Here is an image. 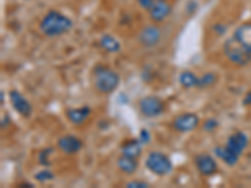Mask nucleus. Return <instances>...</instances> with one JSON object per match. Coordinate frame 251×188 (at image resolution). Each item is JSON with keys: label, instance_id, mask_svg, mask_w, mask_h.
<instances>
[{"label": "nucleus", "instance_id": "obj_27", "mask_svg": "<svg viewBox=\"0 0 251 188\" xmlns=\"http://www.w3.org/2000/svg\"><path fill=\"white\" fill-rule=\"evenodd\" d=\"M1 103H4V92H1Z\"/></svg>", "mask_w": 251, "mask_h": 188}, {"label": "nucleus", "instance_id": "obj_15", "mask_svg": "<svg viewBox=\"0 0 251 188\" xmlns=\"http://www.w3.org/2000/svg\"><path fill=\"white\" fill-rule=\"evenodd\" d=\"M89 113H91L89 107H83V108L69 109V111H67V117H68V119L73 124H82L88 118Z\"/></svg>", "mask_w": 251, "mask_h": 188}, {"label": "nucleus", "instance_id": "obj_21", "mask_svg": "<svg viewBox=\"0 0 251 188\" xmlns=\"http://www.w3.org/2000/svg\"><path fill=\"white\" fill-rule=\"evenodd\" d=\"M54 178V174L51 173L49 169H42L38 173H35V180L39 181V182H48Z\"/></svg>", "mask_w": 251, "mask_h": 188}, {"label": "nucleus", "instance_id": "obj_1", "mask_svg": "<svg viewBox=\"0 0 251 188\" xmlns=\"http://www.w3.org/2000/svg\"><path fill=\"white\" fill-rule=\"evenodd\" d=\"M73 26L72 20L66 15L58 12H49L40 22V30L48 37H57V35L67 33Z\"/></svg>", "mask_w": 251, "mask_h": 188}, {"label": "nucleus", "instance_id": "obj_26", "mask_svg": "<svg viewBox=\"0 0 251 188\" xmlns=\"http://www.w3.org/2000/svg\"><path fill=\"white\" fill-rule=\"evenodd\" d=\"M245 103H246V104H249V103H251V93L249 94L248 98H246V99H245Z\"/></svg>", "mask_w": 251, "mask_h": 188}, {"label": "nucleus", "instance_id": "obj_24", "mask_svg": "<svg viewBox=\"0 0 251 188\" xmlns=\"http://www.w3.org/2000/svg\"><path fill=\"white\" fill-rule=\"evenodd\" d=\"M150 138H151L150 137V132L147 131V129H142L140 133V138H138V140H140V142L141 143H149Z\"/></svg>", "mask_w": 251, "mask_h": 188}, {"label": "nucleus", "instance_id": "obj_14", "mask_svg": "<svg viewBox=\"0 0 251 188\" xmlns=\"http://www.w3.org/2000/svg\"><path fill=\"white\" fill-rule=\"evenodd\" d=\"M117 167L121 171L125 172V173L132 174L137 171L138 163L136 161V158H132V157L122 154V157H120L117 160Z\"/></svg>", "mask_w": 251, "mask_h": 188}, {"label": "nucleus", "instance_id": "obj_5", "mask_svg": "<svg viewBox=\"0 0 251 188\" xmlns=\"http://www.w3.org/2000/svg\"><path fill=\"white\" fill-rule=\"evenodd\" d=\"M140 111L146 117H157L165 109L162 100L157 97H145L140 100Z\"/></svg>", "mask_w": 251, "mask_h": 188}, {"label": "nucleus", "instance_id": "obj_17", "mask_svg": "<svg viewBox=\"0 0 251 188\" xmlns=\"http://www.w3.org/2000/svg\"><path fill=\"white\" fill-rule=\"evenodd\" d=\"M214 152L215 154L219 157L220 160H223L224 162L228 165L236 164L237 161H239L240 156H237V154H235L234 152L230 151L227 147H216Z\"/></svg>", "mask_w": 251, "mask_h": 188}, {"label": "nucleus", "instance_id": "obj_3", "mask_svg": "<svg viewBox=\"0 0 251 188\" xmlns=\"http://www.w3.org/2000/svg\"><path fill=\"white\" fill-rule=\"evenodd\" d=\"M224 53L227 59L236 66L245 67L251 62V51L244 48L234 37L226 40L224 46Z\"/></svg>", "mask_w": 251, "mask_h": 188}, {"label": "nucleus", "instance_id": "obj_22", "mask_svg": "<svg viewBox=\"0 0 251 188\" xmlns=\"http://www.w3.org/2000/svg\"><path fill=\"white\" fill-rule=\"evenodd\" d=\"M217 128V120L216 119H207L203 124V129L207 132L215 131Z\"/></svg>", "mask_w": 251, "mask_h": 188}, {"label": "nucleus", "instance_id": "obj_25", "mask_svg": "<svg viewBox=\"0 0 251 188\" xmlns=\"http://www.w3.org/2000/svg\"><path fill=\"white\" fill-rule=\"evenodd\" d=\"M138 3L141 4V6H142V8L150 9L152 6V4L154 3V0H138Z\"/></svg>", "mask_w": 251, "mask_h": 188}, {"label": "nucleus", "instance_id": "obj_13", "mask_svg": "<svg viewBox=\"0 0 251 188\" xmlns=\"http://www.w3.org/2000/svg\"><path fill=\"white\" fill-rule=\"evenodd\" d=\"M234 38L249 51H251V23L241 24L234 33Z\"/></svg>", "mask_w": 251, "mask_h": 188}, {"label": "nucleus", "instance_id": "obj_6", "mask_svg": "<svg viewBox=\"0 0 251 188\" xmlns=\"http://www.w3.org/2000/svg\"><path fill=\"white\" fill-rule=\"evenodd\" d=\"M199 117L194 113H185L177 116L174 120V128L178 132H191L199 125Z\"/></svg>", "mask_w": 251, "mask_h": 188}, {"label": "nucleus", "instance_id": "obj_8", "mask_svg": "<svg viewBox=\"0 0 251 188\" xmlns=\"http://www.w3.org/2000/svg\"><path fill=\"white\" fill-rule=\"evenodd\" d=\"M83 143L79 138H77L75 136H63V137L59 138L58 141V148L60 149L62 152L67 154H73L77 153L82 149Z\"/></svg>", "mask_w": 251, "mask_h": 188}, {"label": "nucleus", "instance_id": "obj_11", "mask_svg": "<svg viewBox=\"0 0 251 188\" xmlns=\"http://www.w3.org/2000/svg\"><path fill=\"white\" fill-rule=\"evenodd\" d=\"M171 13V5L166 0H154L150 8V17L153 22H162Z\"/></svg>", "mask_w": 251, "mask_h": 188}, {"label": "nucleus", "instance_id": "obj_2", "mask_svg": "<svg viewBox=\"0 0 251 188\" xmlns=\"http://www.w3.org/2000/svg\"><path fill=\"white\" fill-rule=\"evenodd\" d=\"M120 75L106 67H98L94 70V87L100 93H111L117 88Z\"/></svg>", "mask_w": 251, "mask_h": 188}, {"label": "nucleus", "instance_id": "obj_20", "mask_svg": "<svg viewBox=\"0 0 251 188\" xmlns=\"http://www.w3.org/2000/svg\"><path fill=\"white\" fill-rule=\"evenodd\" d=\"M216 82V74L215 73H206L202 77L199 78V83H197V88H206Z\"/></svg>", "mask_w": 251, "mask_h": 188}, {"label": "nucleus", "instance_id": "obj_10", "mask_svg": "<svg viewBox=\"0 0 251 188\" xmlns=\"http://www.w3.org/2000/svg\"><path fill=\"white\" fill-rule=\"evenodd\" d=\"M226 147H227L230 151L234 152L235 154L240 156L248 147V136H246L244 132H236V133L231 134L228 137L227 143H226Z\"/></svg>", "mask_w": 251, "mask_h": 188}, {"label": "nucleus", "instance_id": "obj_23", "mask_svg": "<svg viewBox=\"0 0 251 188\" xmlns=\"http://www.w3.org/2000/svg\"><path fill=\"white\" fill-rule=\"evenodd\" d=\"M126 187L128 188H147L149 187V185L146 182H143V181H131V182H128L127 185H126Z\"/></svg>", "mask_w": 251, "mask_h": 188}, {"label": "nucleus", "instance_id": "obj_9", "mask_svg": "<svg viewBox=\"0 0 251 188\" xmlns=\"http://www.w3.org/2000/svg\"><path fill=\"white\" fill-rule=\"evenodd\" d=\"M195 162H196L197 169L203 176H211L217 171L216 161L208 154H199L195 158Z\"/></svg>", "mask_w": 251, "mask_h": 188}, {"label": "nucleus", "instance_id": "obj_12", "mask_svg": "<svg viewBox=\"0 0 251 188\" xmlns=\"http://www.w3.org/2000/svg\"><path fill=\"white\" fill-rule=\"evenodd\" d=\"M161 37H162V34H161V30L158 26L149 25L142 29L140 34V40L143 46L153 47L160 42Z\"/></svg>", "mask_w": 251, "mask_h": 188}, {"label": "nucleus", "instance_id": "obj_16", "mask_svg": "<svg viewBox=\"0 0 251 188\" xmlns=\"http://www.w3.org/2000/svg\"><path fill=\"white\" fill-rule=\"evenodd\" d=\"M141 144H142V143L140 142V140L127 141V142L122 145V154L132 157V158H137V157H140V154L142 153V147H141Z\"/></svg>", "mask_w": 251, "mask_h": 188}, {"label": "nucleus", "instance_id": "obj_7", "mask_svg": "<svg viewBox=\"0 0 251 188\" xmlns=\"http://www.w3.org/2000/svg\"><path fill=\"white\" fill-rule=\"evenodd\" d=\"M9 97H10V102H12V106L20 116L23 117H29L31 114V106L30 103L25 99V98L18 91H10L9 93Z\"/></svg>", "mask_w": 251, "mask_h": 188}, {"label": "nucleus", "instance_id": "obj_4", "mask_svg": "<svg viewBox=\"0 0 251 188\" xmlns=\"http://www.w3.org/2000/svg\"><path fill=\"white\" fill-rule=\"evenodd\" d=\"M146 167L157 176H166L171 173L174 165L170 158L161 152H151L146 158Z\"/></svg>", "mask_w": 251, "mask_h": 188}, {"label": "nucleus", "instance_id": "obj_19", "mask_svg": "<svg viewBox=\"0 0 251 188\" xmlns=\"http://www.w3.org/2000/svg\"><path fill=\"white\" fill-rule=\"evenodd\" d=\"M180 83L181 86L185 87V88H194V87H197L199 78L192 71L185 70L180 74Z\"/></svg>", "mask_w": 251, "mask_h": 188}, {"label": "nucleus", "instance_id": "obj_18", "mask_svg": "<svg viewBox=\"0 0 251 188\" xmlns=\"http://www.w3.org/2000/svg\"><path fill=\"white\" fill-rule=\"evenodd\" d=\"M100 44L104 50L109 53H117L121 49V44L118 43L117 39H114L112 35H103L100 40Z\"/></svg>", "mask_w": 251, "mask_h": 188}]
</instances>
